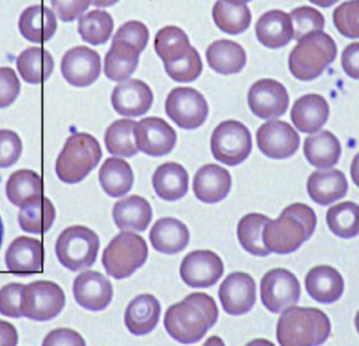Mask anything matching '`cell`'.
<instances>
[{"instance_id":"1","label":"cell","mask_w":359,"mask_h":346,"mask_svg":"<svg viewBox=\"0 0 359 346\" xmlns=\"http://www.w3.org/2000/svg\"><path fill=\"white\" fill-rule=\"evenodd\" d=\"M217 318L219 309L212 297L205 293H192L166 311L164 326L175 340L192 345L204 338Z\"/></svg>"},{"instance_id":"2","label":"cell","mask_w":359,"mask_h":346,"mask_svg":"<svg viewBox=\"0 0 359 346\" xmlns=\"http://www.w3.org/2000/svg\"><path fill=\"white\" fill-rule=\"evenodd\" d=\"M316 221L313 208L304 204H291L276 220L266 223L262 234L264 244L270 253L295 252L313 235Z\"/></svg>"},{"instance_id":"3","label":"cell","mask_w":359,"mask_h":346,"mask_svg":"<svg viewBox=\"0 0 359 346\" xmlns=\"http://www.w3.org/2000/svg\"><path fill=\"white\" fill-rule=\"evenodd\" d=\"M330 334L328 316L316 307H289L276 326V338L284 346L323 345Z\"/></svg>"},{"instance_id":"4","label":"cell","mask_w":359,"mask_h":346,"mask_svg":"<svg viewBox=\"0 0 359 346\" xmlns=\"http://www.w3.org/2000/svg\"><path fill=\"white\" fill-rule=\"evenodd\" d=\"M337 56L333 38L324 31H314L301 38L291 51L289 69L297 79L310 81L320 77Z\"/></svg>"},{"instance_id":"5","label":"cell","mask_w":359,"mask_h":346,"mask_svg":"<svg viewBox=\"0 0 359 346\" xmlns=\"http://www.w3.org/2000/svg\"><path fill=\"white\" fill-rule=\"evenodd\" d=\"M102 158L99 141L88 133H75L67 138L56 161V174L69 185L80 182Z\"/></svg>"},{"instance_id":"6","label":"cell","mask_w":359,"mask_h":346,"mask_svg":"<svg viewBox=\"0 0 359 346\" xmlns=\"http://www.w3.org/2000/svg\"><path fill=\"white\" fill-rule=\"evenodd\" d=\"M149 248L141 236L122 232L113 238L102 255V265L107 275L117 280L126 279L147 262Z\"/></svg>"},{"instance_id":"7","label":"cell","mask_w":359,"mask_h":346,"mask_svg":"<svg viewBox=\"0 0 359 346\" xmlns=\"http://www.w3.org/2000/svg\"><path fill=\"white\" fill-rule=\"evenodd\" d=\"M99 248L100 240L93 229L74 225L59 235L55 250L63 267L72 272H79L96 262Z\"/></svg>"},{"instance_id":"8","label":"cell","mask_w":359,"mask_h":346,"mask_svg":"<svg viewBox=\"0 0 359 346\" xmlns=\"http://www.w3.org/2000/svg\"><path fill=\"white\" fill-rule=\"evenodd\" d=\"M211 152L217 161L236 166L244 162L252 151V137L245 124L236 120L221 122L213 131Z\"/></svg>"},{"instance_id":"9","label":"cell","mask_w":359,"mask_h":346,"mask_svg":"<svg viewBox=\"0 0 359 346\" xmlns=\"http://www.w3.org/2000/svg\"><path fill=\"white\" fill-rule=\"evenodd\" d=\"M62 288L52 281H35L23 286L20 310L22 316L34 321H50L65 309Z\"/></svg>"},{"instance_id":"10","label":"cell","mask_w":359,"mask_h":346,"mask_svg":"<svg viewBox=\"0 0 359 346\" xmlns=\"http://www.w3.org/2000/svg\"><path fill=\"white\" fill-rule=\"evenodd\" d=\"M165 111L180 128L196 130L206 121L209 107L205 97L196 88L180 86L168 94Z\"/></svg>"},{"instance_id":"11","label":"cell","mask_w":359,"mask_h":346,"mask_svg":"<svg viewBox=\"0 0 359 346\" xmlns=\"http://www.w3.org/2000/svg\"><path fill=\"white\" fill-rule=\"evenodd\" d=\"M301 297V284L290 271L273 269L265 274L261 281V298L264 307L278 314L294 307Z\"/></svg>"},{"instance_id":"12","label":"cell","mask_w":359,"mask_h":346,"mask_svg":"<svg viewBox=\"0 0 359 346\" xmlns=\"http://www.w3.org/2000/svg\"><path fill=\"white\" fill-rule=\"evenodd\" d=\"M224 274V263L212 251L198 250L183 259L180 275L184 284L192 288H208L215 286Z\"/></svg>"},{"instance_id":"13","label":"cell","mask_w":359,"mask_h":346,"mask_svg":"<svg viewBox=\"0 0 359 346\" xmlns=\"http://www.w3.org/2000/svg\"><path fill=\"white\" fill-rule=\"evenodd\" d=\"M259 151L271 159L292 157L299 147V135L286 121L271 120L259 126L257 132Z\"/></svg>"},{"instance_id":"14","label":"cell","mask_w":359,"mask_h":346,"mask_svg":"<svg viewBox=\"0 0 359 346\" xmlns=\"http://www.w3.org/2000/svg\"><path fill=\"white\" fill-rule=\"evenodd\" d=\"M251 112L261 119H274L286 113L289 95L284 84L270 78L257 80L248 92Z\"/></svg>"},{"instance_id":"15","label":"cell","mask_w":359,"mask_h":346,"mask_svg":"<svg viewBox=\"0 0 359 346\" xmlns=\"http://www.w3.org/2000/svg\"><path fill=\"white\" fill-rule=\"evenodd\" d=\"M135 140L139 151L153 157H161L176 147L177 133L162 118L147 117L137 124Z\"/></svg>"},{"instance_id":"16","label":"cell","mask_w":359,"mask_h":346,"mask_svg":"<svg viewBox=\"0 0 359 346\" xmlns=\"http://www.w3.org/2000/svg\"><path fill=\"white\" fill-rule=\"evenodd\" d=\"M219 298L226 313L232 316L245 315L255 307L257 284L249 274L236 272L222 282Z\"/></svg>"},{"instance_id":"17","label":"cell","mask_w":359,"mask_h":346,"mask_svg":"<svg viewBox=\"0 0 359 346\" xmlns=\"http://www.w3.org/2000/svg\"><path fill=\"white\" fill-rule=\"evenodd\" d=\"M61 72L71 86L86 88L94 84L100 76V55L88 46H75L63 56Z\"/></svg>"},{"instance_id":"18","label":"cell","mask_w":359,"mask_h":346,"mask_svg":"<svg viewBox=\"0 0 359 346\" xmlns=\"http://www.w3.org/2000/svg\"><path fill=\"white\" fill-rule=\"evenodd\" d=\"M76 302L92 312L107 309L113 299L111 281L96 271H86L76 277L73 286Z\"/></svg>"},{"instance_id":"19","label":"cell","mask_w":359,"mask_h":346,"mask_svg":"<svg viewBox=\"0 0 359 346\" xmlns=\"http://www.w3.org/2000/svg\"><path fill=\"white\" fill-rule=\"evenodd\" d=\"M154 94L142 80L130 79L117 84L111 94V105L119 115L139 117L151 109Z\"/></svg>"},{"instance_id":"20","label":"cell","mask_w":359,"mask_h":346,"mask_svg":"<svg viewBox=\"0 0 359 346\" xmlns=\"http://www.w3.org/2000/svg\"><path fill=\"white\" fill-rule=\"evenodd\" d=\"M6 265L11 273L29 276L42 272L43 246L35 238L20 236L13 240L6 253Z\"/></svg>"},{"instance_id":"21","label":"cell","mask_w":359,"mask_h":346,"mask_svg":"<svg viewBox=\"0 0 359 346\" xmlns=\"http://www.w3.org/2000/svg\"><path fill=\"white\" fill-rule=\"evenodd\" d=\"M231 176L226 168L209 164L201 166L194 175V195L204 204H217L227 197L231 189Z\"/></svg>"},{"instance_id":"22","label":"cell","mask_w":359,"mask_h":346,"mask_svg":"<svg viewBox=\"0 0 359 346\" xmlns=\"http://www.w3.org/2000/svg\"><path fill=\"white\" fill-rule=\"evenodd\" d=\"M349 185L341 171L335 168L316 171L307 181V191L310 198L320 206H329L345 197Z\"/></svg>"},{"instance_id":"23","label":"cell","mask_w":359,"mask_h":346,"mask_svg":"<svg viewBox=\"0 0 359 346\" xmlns=\"http://www.w3.org/2000/svg\"><path fill=\"white\" fill-rule=\"evenodd\" d=\"M306 290L311 298L323 305H331L343 296L345 282L334 267L318 265L306 276Z\"/></svg>"},{"instance_id":"24","label":"cell","mask_w":359,"mask_h":346,"mask_svg":"<svg viewBox=\"0 0 359 346\" xmlns=\"http://www.w3.org/2000/svg\"><path fill=\"white\" fill-rule=\"evenodd\" d=\"M161 305L155 296L142 294L130 301L124 314L126 328L136 336H144L157 328Z\"/></svg>"},{"instance_id":"25","label":"cell","mask_w":359,"mask_h":346,"mask_svg":"<svg viewBox=\"0 0 359 346\" xmlns=\"http://www.w3.org/2000/svg\"><path fill=\"white\" fill-rule=\"evenodd\" d=\"M328 101L318 94H307L297 99L291 109V120L302 133L320 131L328 121Z\"/></svg>"},{"instance_id":"26","label":"cell","mask_w":359,"mask_h":346,"mask_svg":"<svg viewBox=\"0 0 359 346\" xmlns=\"http://www.w3.org/2000/svg\"><path fill=\"white\" fill-rule=\"evenodd\" d=\"M255 34L266 48H283L294 37L292 19L284 11H269L259 17L255 25Z\"/></svg>"},{"instance_id":"27","label":"cell","mask_w":359,"mask_h":346,"mask_svg":"<svg viewBox=\"0 0 359 346\" xmlns=\"http://www.w3.org/2000/svg\"><path fill=\"white\" fill-rule=\"evenodd\" d=\"M18 27L25 39L35 44H43L56 33V15L42 4L29 6L21 13Z\"/></svg>"},{"instance_id":"28","label":"cell","mask_w":359,"mask_h":346,"mask_svg":"<svg viewBox=\"0 0 359 346\" xmlns=\"http://www.w3.org/2000/svg\"><path fill=\"white\" fill-rule=\"evenodd\" d=\"M140 51L126 40L113 38L111 48L105 55L104 74L113 81L128 79L139 65Z\"/></svg>"},{"instance_id":"29","label":"cell","mask_w":359,"mask_h":346,"mask_svg":"<svg viewBox=\"0 0 359 346\" xmlns=\"http://www.w3.org/2000/svg\"><path fill=\"white\" fill-rule=\"evenodd\" d=\"M149 239L154 248L162 254L174 255L185 250L189 231L183 222L172 217L159 219L151 227Z\"/></svg>"},{"instance_id":"30","label":"cell","mask_w":359,"mask_h":346,"mask_svg":"<svg viewBox=\"0 0 359 346\" xmlns=\"http://www.w3.org/2000/svg\"><path fill=\"white\" fill-rule=\"evenodd\" d=\"M113 218L120 229L144 232L151 222L153 210L145 198L132 195L116 202Z\"/></svg>"},{"instance_id":"31","label":"cell","mask_w":359,"mask_h":346,"mask_svg":"<svg viewBox=\"0 0 359 346\" xmlns=\"http://www.w3.org/2000/svg\"><path fill=\"white\" fill-rule=\"evenodd\" d=\"M206 58L209 67L222 75L240 73L247 62L244 48L228 39H219L211 44L207 48Z\"/></svg>"},{"instance_id":"32","label":"cell","mask_w":359,"mask_h":346,"mask_svg":"<svg viewBox=\"0 0 359 346\" xmlns=\"http://www.w3.org/2000/svg\"><path fill=\"white\" fill-rule=\"evenodd\" d=\"M188 173L176 162L161 164L154 173L153 187L156 194L165 201H177L187 194Z\"/></svg>"},{"instance_id":"33","label":"cell","mask_w":359,"mask_h":346,"mask_svg":"<svg viewBox=\"0 0 359 346\" xmlns=\"http://www.w3.org/2000/svg\"><path fill=\"white\" fill-rule=\"evenodd\" d=\"M304 153L311 166L328 168L339 162L341 145L334 134L329 131H322L306 138Z\"/></svg>"},{"instance_id":"34","label":"cell","mask_w":359,"mask_h":346,"mask_svg":"<svg viewBox=\"0 0 359 346\" xmlns=\"http://www.w3.org/2000/svg\"><path fill=\"white\" fill-rule=\"evenodd\" d=\"M99 181L107 195L122 197L130 193L134 185V173L126 160L107 158L99 171Z\"/></svg>"},{"instance_id":"35","label":"cell","mask_w":359,"mask_h":346,"mask_svg":"<svg viewBox=\"0 0 359 346\" xmlns=\"http://www.w3.org/2000/svg\"><path fill=\"white\" fill-rule=\"evenodd\" d=\"M56 210L52 201L43 195L38 196L21 206L18 222L21 229L27 233L43 234L54 225Z\"/></svg>"},{"instance_id":"36","label":"cell","mask_w":359,"mask_h":346,"mask_svg":"<svg viewBox=\"0 0 359 346\" xmlns=\"http://www.w3.org/2000/svg\"><path fill=\"white\" fill-rule=\"evenodd\" d=\"M55 62L48 51L32 46L23 51L17 58V69L25 82L41 84L52 75Z\"/></svg>"},{"instance_id":"37","label":"cell","mask_w":359,"mask_h":346,"mask_svg":"<svg viewBox=\"0 0 359 346\" xmlns=\"http://www.w3.org/2000/svg\"><path fill=\"white\" fill-rule=\"evenodd\" d=\"M213 21L224 33L238 35L244 33L251 25L252 16L246 4H231L217 0L212 10Z\"/></svg>"},{"instance_id":"38","label":"cell","mask_w":359,"mask_h":346,"mask_svg":"<svg viewBox=\"0 0 359 346\" xmlns=\"http://www.w3.org/2000/svg\"><path fill=\"white\" fill-rule=\"evenodd\" d=\"M6 193L11 204L21 208L33 198L43 195L42 178L34 171H17L8 178Z\"/></svg>"},{"instance_id":"39","label":"cell","mask_w":359,"mask_h":346,"mask_svg":"<svg viewBox=\"0 0 359 346\" xmlns=\"http://www.w3.org/2000/svg\"><path fill=\"white\" fill-rule=\"evenodd\" d=\"M191 48L187 34L176 25L164 27L156 35L155 50L164 63L185 58Z\"/></svg>"},{"instance_id":"40","label":"cell","mask_w":359,"mask_h":346,"mask_svg":"<svg viewBox=\"0 0 359 346\" xmlns=\"http://www.w3.org/2000/svg\"><path fill=\"white\" fill-rule=\"evenodd\" d=\"M137 122L132 119H119L107 128L104 141L109 153L120 157L130 158L138 154L135 128Z\"/></svg>"},{"instance_id":"41","label":"cell","mask_w":359,"mask_h":346,"mask_svg":"<svg viewBox=\"0 0 359 346\" xmlns=\"http://www.w3.org/2000/svg\"><path fill=\"white\" fill-rule=\"evenodd\" d=\"M270 219L257 213L246 215L238 225V238L241 246L253 256L265 257L270 254L263 242V229Z\"/></svg>"},{"instance_id":"42","label":"cell","mask_w":359,"mask_h":346,"mask_svg":"<svg viewBox=\"0 0 359 346\" xmlns=\"http://www.w3.org/2000/svg\"><path fill=\"white\" fill-rule=\"evenodd\" d=\"M114 20L107 11L93 10L80 17L78 32L84 41L93 46L107 44L113 34Z\"/></svg>"},{"instance_id":"43","label":"cell","mask_w":359,"mask_h":346,"mask_svg":"<svg viewBox=\"0 0 359 346\" xmlns=\"http://www.w3.org/2000/svg\"><path fill=\"white\" fill-rule=\"evenodd\" d=\"M327 225L335 236L344 239L356 237L359 234V206L345 201L329 208Z\"/></svg>"},{"instance_id":"44","label":"cell","mask_w":359,"mask_h":346,"mask_svg":"<svg viewBox=\"0 0 359 346\" xmlns=\"http://www.w3.org/2000/svg\"><path fill=\"white\" fill-rule=\"evenodd\" d=\"M166 73L175 81L192 82L200 77L203 71L202 59L196 48L192 46L185 58L172 63H164Z\"/></svg>"},{"instance_id":"45","label":"cell","mask_w":359,"mask_h":346,"mask_svg":"<svg viewBox=\"0 0 359 346\" xmlns=\"http://www.w3.org/2000/svg\"><path fill=\"white\" fill-rule=\"evenodd\" d=\"M294 37L299 41L304 36L314 31H324L325 17L320 11L311 6H299L290 13Z\"/></svg>"},{"instance_id":"46","label":"cell","mask_w":359,"mask_h":346,"mask_svg":"<svg viewBox=\"0 0 359 346\" xmlns=\"http://www.w3.org/2000/svg\"><path fill=\"white\" fill-rule=\"evenodd\" d=\"M333 22L337 31L347 38H359V0H348L333 12Z\"/></svg>"},{"instance_id":"47","label":"cell","mask_w":359,"mask_h":346,"mask_svg":"<svg viewBox=\"0 0 359 346\" xmlns=\"http://www.w3.org/2000/svg\"><path fill=\"white\" fill-rule=\"evenodd\" d=\"M22 153V142L17 133L0 130V168L14 166Z\"/></svg>"},{"instance_id":"48","label":"cell","mask_w":359,"mask_h":346,"mask_svg":"<svg viewBox=\"0 0 359 346\" xmlns=\"http://www.w3.org/2000/svg\"><path fill=\"white\" fill-rule=\"evenodd\" d=\"M113 38L126 40L134 44L142 53L149 40V31L144 23L138 20H130L119 27Z\"/></svg>"},{"instance_id":"49","label":"cell","mask_w":359,"mask_h":346,"mask_svg":"<svg viewBox=\"0 0 359 346\" xmlns=\"http://www.w3.org/2000/svg\"><path fill=\"white\" fill-rule=\"evenodd\" d=\"M23 284H10L0 290V314L6 317L20 318L21 290Z\"/></svg>"},{"instance_id":"50","label":"cell","mask_w":359,"mask_h":346,"mask_svg":"<svg viewBox=\"0 0 359 346\" xmlns=\"http://www.w3.org/2000/svg\"><path fill=\"white\" fill-rule=\"evenodd\" d=\"M20 93V81L14 69L0 67V109L12 105Z\"/></svg>"},{"instance_id":"51","label":"cell","mask_w":359,"mask_h":346,"mask_svg":"<svg viewBox=\"0 0 359 346\" xmlns=\"http://www.w3.org/2000/svg\"><path fill=\"white\" fill-rule=\"evenodd\" d=\"M92 4V0H52V6L57 16L65 22L80 18Z\"/></svg>"},{"instance_id":"52","label":"cell","mask_w":359,"mask_h":346,"mask_svg":"<svg viewBox=\"0 0 359 346\" xmlns=\"http://www.w3.org/2000/svg\"><path fill=\"white\" fill-rule=\"evenodd\" d=\"M43 345H86V341L75 331L57 328L46 337Z\"/></svg>"},{"instance_id":"53","label":"cell","mask_w":359,"mask_h":346,"mask_svg":"<svg viewBox=\"0 0 359 346\" xmlns=\"http://www.w3.org/2000/svg\"><path fill=\"white\" fill-rule=\"evenodd\" d=\"M341 67L349 77L359 80V42L346 46L341 54Z\"/></svg>"},{"instance_id":"54","label":"cell","mask_w":359,"mask_h":346,"mask_svg":"<svg viewBox=\"0 0 359 346\" xmlns=\"http://www.w3.org/2000/svg\"><path fill=\"white\" fill-rule=\"evenodd\" d=\"M18 335L12 324L0 320V345H16Z\"/></svg>"},{"instance_id":"55","label":"cell","mask_w":359,"mask_h":346,"mask_svg":"<svg viewBox=\"0 0 359 346\" xmlns=\"http://www.w3.org/2000/svg\"><path fill=\"white\" fill-rule=\"evenodd\" d=\"M351 177L354 185L359 187V153L356 154L351 164Z\"/></svg>"},{"instance_id":"56","label":"cell","mask_w":359,"mask_h":346,"mask_svg":"<svg viewBox=\"0 0 359 346\" xmlns=\"http://www.w3.org/2000/svg\"><path fill=\"white\" fill-rule=\"evenodd\" d=\"M118 1L119 0H92V4L97 8H109L117 4Z\"/></svg>"},{"instance_id":"57","label":"cell","mask_w":359,"mask_h":346,"mask_svg":"<svg viewBox=\"0 0 359 346\" xmlns=\"http://www.w3.org/2000/svg\"><path fill=\"white\" fill-rule=\"evenodd\" d=\"M309 1L316 4V6H320V8H330L333 4L339 2V0H309Z\"/></svg>"},{"instance_id":"58","label":"cell","mask_w":359,"mask_h":346,"mask_svg":"<svg viewBox=\"0 0 359 346\" xmlns=\"http://www.w3.org/2000/svg\"><path fill=\"white\" fill-rule=\"evenodd\" d=\"M224 1L228 2V4H247V2L251 1V0H224Z\"/></svg>"},{"instance_id":"59","label":"cell","mask_w":359,"mask_h":346,"mask_svg":"<svg viewBox=\"0 0 359 346\" xmlns=\"http://www.w3.org/2000/svg\"><path fill=\"white\" fill-rule=\"evenodd\" d=\"M4 223H2L1 217H0V248H1L2 241H4Z\"/></svg>"},{"instance_id":"60","label":"cell","mask_w":359,"mask_h":346,"mask_svg":"<svg viewBox=\"0 0 359 346\" xmlns=\"http://www.w3.org/2000/svg\"><path fill=\"white\" fill-rule=\"evenodd\" d=\"M355 328H356V331H358V333L359 334V311L358 312V314H356Z\"/></svg>"}]
</instances>
